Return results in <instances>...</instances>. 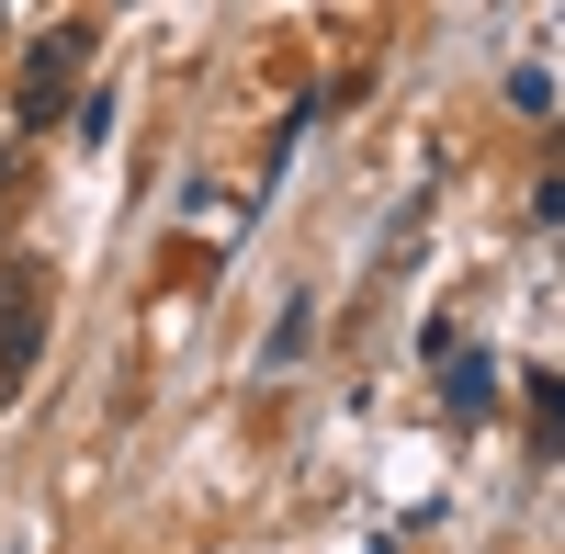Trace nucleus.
<instances>
[{"mask_svg":"<svg viewBox=\"0 0 565 554\" xmlns=\"http://www.w3.org/2000/svg\"><path fill=\"white\" fill-rule=\"evenodd\" d=\"M12 181H23V148H0V204H12Z\"/></svg>","mask_w":565,"mask_h":554,"instance_id":"2","label":"nucleus"},{"mask_svg":"<svg viewBox=\"0 0 565 554\" xmlns=\"http://www.w3.org/2000/svg\"><path fill=\"white\" fill-rule=\"evenodd\" d=\"M0 396H12V385H0Z\"/></svg>","mask_w":565,"mask_h":554,"instance_id":"3","label":"nucleus"},{"mask_svg":"<svg viewBox=\"0 0 565 554\" xmlns=\"http://www.w3.org/2000/svg\"><path fill=\"white\" fill-rule=\"evenodd\" d=\"M79 57H90V34H79V23L34 34V57H23V125H57V114H68V79H79Z\"/></svg>","mask_w":565,"mask_h":554,"instance_id":"1","label":"nucleus"}]
</instances>
